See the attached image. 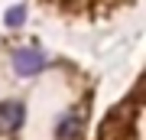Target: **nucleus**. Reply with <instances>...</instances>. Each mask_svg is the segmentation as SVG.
<instances>
[{
    "mask_svg": "<svg viewBox=\"0 0 146 140\" xmlns=\"http://www.w3.org/2000/svg\"><path fill=\"white\" fill-rule=\"evenodd\" d=\"M13 65H16L20 75H36V72H42V65H46V56H42L39 49H16Z\"/></svg>",
    "mask_w": 146,
    "mask_h": 140,
    "instance_id": "f257e3e1",
    "label": "nucleus"
}]
</instances>
